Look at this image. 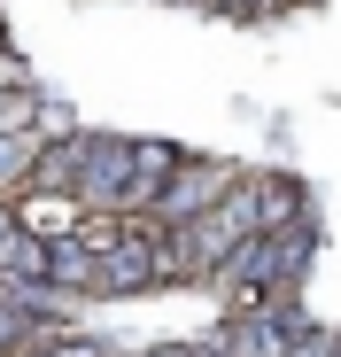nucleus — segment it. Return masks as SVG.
<instances>
[{
	"mask_svg": "<svg viewBox=\"0 0 341 357\" xmlns=\"http://www.w3.org/2000/svg\"><path fill=\"white\" fill-rule=\"evenodd\" d=\"M241 187V171L233 163H194V155H179V171H170V187H163V202L148 210V225H187V218H202V210H217L225 195Z\"/></svg>",
	"mask_w": 341,
	"mask_h": 357,
	"instance_id": "1",
	"label": "nucleus"
},
{
	"mask_svg": "<svg viewBox=\"0 0 341 357\" xmlns=\"http://www.w3.org/2000/svg\"><path fill=\"white\" fill-rule=\"evenodd\" d=\"M86 163H93V132H63V140L39 148L31 187H39V195H78V187H86Z\"/></svg>",
	"mask_w": 341,
	"mask_h": 357,
	"instance_id": "2",
	"label": "nucleus"
},
{
	"mask_svg": "<svg viewBox=\"0 0 341 357\" xmlns=\"http://www.w3.org/2000/svg\"><path fill=\"white\" fill-rule=\"evenodd\" d=\"M287 349H295L287 326H279L271 311H248V319L233 326V349H225V357H287Z\"/></svg>",
	"mask_w": 341,
	"mask_h": 357,
	"instance_id": "3",
	"label": "nucleus"
},
{
	"mask_svg": "<svg viewBox=\"0 0 341 357\" xmlns=\"http://www.w3.org/2000/svg\"><path fill=\"white\" fill-rule=\"evenodd\" d=\"M287 357H341V334H295Z\"/></svg>",
	"mask_w": 341,
	"mask_h": 357,
	"instance_id": "4",
	"label": "nucleus"
}]
</instances>
